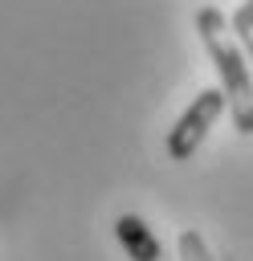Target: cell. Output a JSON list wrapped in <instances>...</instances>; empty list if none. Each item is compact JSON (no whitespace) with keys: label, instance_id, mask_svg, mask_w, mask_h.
Here are the masks:
<instances>
[{"label":"cell","instance_id":"cell-1","mask_svg":"<svg viewBox=\"0 0 253 261\" xmlns=\"http://www.w3.org/2000/svg\"><path fill=\"white\" fill-rule=\"evenodd\" d=\"M196 29H200V41L220 73V90H224V102L233 110V126L241 135H253V77L245 69V57L241 49L229 41V20L220 8H200L196 12Z\"/></svg>","mask_w":253,"mask_h":261},{"label":"cell","instance_id":"cell-2","mask_svg":"<svg viewBox=\"0 0 253 261\" xmlns=\"http://www.w3.org/2000/svg\"><path fill=\"white\" fill-rule=\"evenodd\" d=\"M224 106H229V102H224V90H200L196 102H192V106L175 118V126L167 130V159H175V163L192 159V155L200 151L204 135L212 130V122L220 118Z\"/></svg>","mask_w":253,"mask_h":261},{"label":"cell","instance_id":"cell-3","mask_svg":"<svg viewBox=\"0 0 253 261\" xmlns=\"http://www.w3.org/2000/svg\"><path fill=\"white\" fill-rule=\"evenodd\" d=\"M114 237H118V245L127 249V257H131V261H159V257H163V249H159L155 232H151L139 216H131V212L114 220Z\"/></svg>","mask_w":253,"mask_h":261},{"label":"cell","instance_id":"cell-4","mask_svg":"<svg viewBox=\"0 0 253 261\" xmlns=\"http://www.w3.org/2000/svg\"><path fill=\"white\" fill-rule=\"evenodd\" d=\"M233 33L241 37V45H245V53L253 57V8H249V4H241V8L233 12Z\"/></svg>","mask_w":253,"mask_h":261},{"label":"cell","instance_id":"cell-5","mask_svg":"<svg viewBox=\"0 0 253 261\" xmlns=\"http://www.w3.org/2000/svg\"><path fill=\"white\" fill-rule=\"evenodd\" d=\"M245 4H249V8H253V0H245Z\"/></svg>","mask_w":253,"mask_h":261}]
</instances>
